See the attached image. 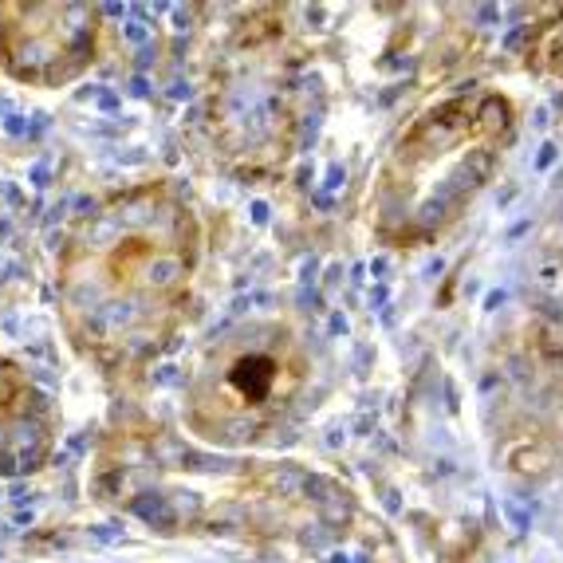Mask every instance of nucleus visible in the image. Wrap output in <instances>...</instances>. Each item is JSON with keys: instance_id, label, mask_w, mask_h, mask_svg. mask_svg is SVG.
I'll return each mask as SVG.
<instances>
[{"instance_id": "nucleus-2", "label": "nucleus", "mask_w": 563, "mask_h": 563, "mask_svg": "<svg viewBox=\"0 0 563 563\" xmlns=\"http://www.w3.org/2000/svg\"><path fill=\"white\" fill-rule=\"evenodd\" d=\"M308 375L296 339L280 328H261L229 343L201 390L206 418L233 442L256 438L296 402Z\"/></svg>"}, {"instance_id": "nucleus-1", "label": "nucleus", "mask_w": 563, "mask_h": 563, "mask_svg": "<svg viewBox=\"0 0 563 563\" xmlns=\"http://www.w3.org/2000/svg\"><path fill=\"white\" fill-rule=\"evenodd\" d=\"M512 134L500 95H465L418 119L378 181V229L395 241H430L488 181Z\"/></svg>"}]
</instances>
